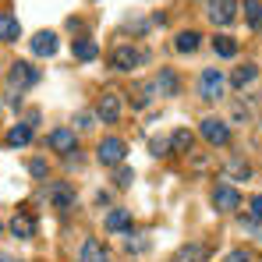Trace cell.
<instances>
[{
  "mask_svg": "<svg viewBox=\"0 0 262 262\" xmlns=\"http://www.w3.org/2000/svg\"><path fill=\"white\" fill-rule=\"evenodd\" d=\"M46 142H50V149H53V152H64V156L78 149V135H75V128H53Z\"/></svg>",
  "mask_w": 262,
  "mask_h": 262,
  "instance_id": "cell-10",
  "label": "cell"
},
{
  "mask_svg": "<svg viewBox=\"0 0 262 262\" xmlns=\"http://www.w3.org/2000/svg\"><path fill=\"white\" fill-rule=\"evenodd\" d=\"M29 46H32V53H36V57H53L60 43H57V32L43 29V32H36V36L29 39Z\"/></svg>",
  "mask_w": 262,
  "mask_h": 262,
  "instance_id": "cell-12",
  "label": "cell"
},
{
  "mask_svg": "<svg viewBox=\"0 0 262 262\" xmlns=\"http://www.w3.org/2000/svg\"><path fill=\"white\" fill-rule=\"evenodd\" d=\"M245 21L255 32H262V0H245Z\"/></svg>",
  "mask_w": 262,
  "mask_h": 262,
  "instance_id": "cell-23",
  "label": "cell"
},
{
  "mask_svg": "<svg viewBox=\"0 0 262 262\" xmlns=\"http://www.w3.org/2000/svg\"><path fill=\"white\" fill-rule=\"evenodd\" d=\"M25 124L36 131V124H39V110H29V117H25Z\"/></svg>",
  "mask_w": 262,
  "mask_h": 262,
  "instance_id": "cell-35",
  "label": "cell"
},
{
  "mask_svg": "<svg viewBox=\"0 0 262 262\" xmlns=\"http://www.w3.org/2000/svg\"><path fill=\"white\" fill-rule=\"evenodd\" d=\"M191 131L188 128H177L174 135H170V152H191Z\"/></svg>",
  "mask_w": 262,
  "mask_h": 262,
  "instance_id": "cell-22",
  "label": "cell"
},
{
  "mask_svg": "<svg viewBox=\"0 0 262 262\" xmlns=\"http://www.w3.org/2000/svg\"><path fill=\"white\" fill-rule=\"evenodd\" d=\"M223 92H227L223 71L220 68H202V75H199V96L206 103H216V99H223Z\"/></svg>",
  "mask_w": 262,
  "mask_h": 262,
  "instance_id": "cell-3",
  "label": "cell"
},
{
  "mask_svg": "<svg viewBox=\"0 0 262 262\" xmlns=\"http://www.w3.org/2000/svg\"><path fill=\"white\" fill-rule=\"evenodd\" d=\"M213 50H216V57L230 60V57H237V39L234 36H216L213 39Z\"/></svg>",
  "mask_w": 262,
  "mask_h": 262,
  "instance_id": "cell-21",
  "label": "cell"
},
{
  "mask_svg": "<svg viewBox=\"0 0 262 262\" xmlns=\"http://www.w3.org/2000/svg\"><path fill=\"white\" fill-rule=\"evenodd\" d=\"M29 142H32V128H29L25 121L11 124V131H7V145H29Z\"/></svg>",
  "mask_w": 262,
  "mask_h": 262,
  "instance_id": "cell-20",
  "label": "cell"
},
{
  "mask_svg": "<svg viewBox=\"0 0 262 262\" xmlns=\"http://www.w3.org/2000/svg\"><path fill=\"white\" fill-rule=\"evenodd\" d=\"M248 206H252V216H248V220H262V195H255Z\"/></svg>",
  "mask_w": 262,
  "mask_h": 262,
  "instance_id": "cell-33",
  "label": "cell"
},
{
  "mask_svg": "<svg viewBox=\"0 0 262 262\" xmlns=\"http://www.w3.org/2000/svg\"><path fill=\"white\" fill-rule=\"evenodd\" d=\"M124 156H128L124 138H103V142L96 145V160H99L103 167H121V163H124Z\"/></svg>",
  "mask_w": 262,
  "mask_h": 262,
  "instance_id": "cell-5",
  "label": "cell"
},
{
  "mask_svg": "<svg viewBox=\"0 0 262 262\" xmlns=\"http://www.w3.org/2000/svg\"><path fill=\"white\" fill-rule=\"evenodd\" d=\"M223 262H252V255H248L245 248H234V252H230V255H227Z\"/></svg>",
  "mask_w": 262,
  "mask_h": 262,
  "instance_id": "cell-31",
  "label": "cell"
},
{
  "mask_svg": "<svg viewBox=\"0 0 262 262\" xmlns=\"http://www.w3.org/2000/svg\"><path fill=\"white\" fill-rule=\"evenodd\" d=\"M103 223H106V230L121 234V230H128V227H131V209H121V206H117V209H110V213H106Z\"/></svg>",
  "mask_w": 262,
  "mask_h": 262,
  "instance_id": "cell-19",
  "label": "cell"
},
{
  "mask_svg": "<svg viewBox=\"0 0 262 262\" xmlns=\"http://www.w3.org/2000/svg\"><path fill=\"white\" fill-rule=\"evenodd\" d=\"M29 174L43 181V177H46V160H32V163H29Z\"/></svg>",
  "mask_w": 262,
  "mask_h": 262,
  "instance_id": "cell-29",
  "label": "cell"
},
{
  "mask_svg": "<svg viewBox=\"0 0 262 262\" xmlns=\"http://www.w3.org/2000/svg\"><path fill=\"white\" fill-rule=\"evenodd\" d=\"M255 78H259V64H241V68H234L230 85H234V89H245V85H252Z\"/></svg>",
  "mask_w": 262,
  "mask_h": 262,
  "instance_id": "cell-18",
  "label": "cell"
},
{
  "mask_svg": "<svg viewBox=\"0 0 262 262\" xmlns=\"http://www.w3.org/2000/svg\"><path fill=\"white\" fill-rule=\"evenodd\" d=\"M245 230H248V234H255V237L262 241V220H245Z\"/></svg>",
  "mask_w": 262,
  "mask_h": 262,
  "instance_id": "cell-32",
  "label": "cell"
},
{
  "mask_svg": "<svg viewBox=\"0 0 262 262\" xmlns=\"http://www.w3.org/2000/svg\"><path fill=\"white\" fill-rule=\"evenodd\" d=\"M152 89H156L160 96H177V92H181V78H177V71H174V68H160V75H156Z\"/></svg>",
  "mask_w": 262,
  "mask_h": 262,
  "instance_id": "cell-13",
  "label": "cell"
},
{
  "mask_svg": "<svg viewBox=\"0 0 262 262\" xmlns=\"http://www.w3.org/2000/svg\"><path fill=\"white\" fill-rule=\"evenodd\" d=\"M96 117L103 124H117L121 121V92H103L96 103Z\"/></svg>",
  "mask_w": 262,
  "mask_h": 262,
  "instance_id": "cell-8",
  "label": "cell"
},
{
  "mask_svg": "<svg viewBox=\"0 0 262 262\" xmlns=\"http://www.w3.org/2000/svg\"><path fill=\"white\" fill-rule=\"evenodd\" d=\"M227 174L234 177V181H248V177H252V167H248L245 160H230V163H227Z\"/></svg>",
  "mask_w": 262,
  "mask_h": 262,
  "instance_id": "cell-24",
  "label": "cell"
},
{
  "mask_svg": "<svg viewBox=\"0 0 262 262\" xmlns=\"http://www.w3.org/2000/svg\"><path fill=\"white\" fill-rule=\"evenodd\" d=\"M0 262H18V259H11V255H4V252H0Z\"/></svg>",
  "mask_w": 262,
  "mask_h": 262,
  "instance_id": "cell-36",
  "label": "cell"
},
{
  "mask_svg": "<svg viewBox=\"0 0 262 262\" xmlns=\"http://www.w3.org/2000/svg\"><path fill=\"white\" fill-rule=\"evenodd\" d=\"M213 206H216V213H234V209H241V191L230 188V184H216V188H213Z\"/></svg>",
  "mask_w": 262,
  "mask_h": 262,
  "instance_id": "cell-9",
  "label": "cell"
},
{
  "mask_svg": "<svg viewBox=\"0 0 262 262\" xmlns=\"http://www.w3.org/2000/svg\"><path fill=\"white\" fill-rule=\"evenodd\" d=\"M149 152L152 156H170V138H149Z\"/></svg>",
  "mask_w": 262,
  "mask_h": 262,
  "instance_id": "cell-28",
  "label": "cell"
},
{
  "mask_svg": "<svg viewBox=\"0 0 262 262\" xmlns=\"http://www.w3.org/2000/svg\"><path fill=\"white\" fill-rule=\"evenodd\" d=\"M131 181H135V170L121 163V167H117V174H114V184H117V188H131Z\"/></svg>",
  "mask_w": 262,
  "mask_h": 262,
  "instance_id": "cell-27",
  "label": "cell"
},
{
  "mask_svg": "<svg viewBox=\"0 0 262 262\" xmlns=\"http://www.w3.org/2000/svg\"><path fill=\"white\" fill-rule=\"evenodd\" d=\"M199 135H202L209 145H227V142H230V124L220 121V117H206V121L199 124Z\"/></svg>",
  "mask_w": 262,
  "mask_h": 262,
  "instance_id": "cell-7",
  "label": "cell"
},
{
  "mask_svg": "<svg viewBox=\"0 0 262 262\" xmlns=\"http://www.w3.org/2000/svg\"><path fill=\"white\" fill-rule=\"evenodd\" d=\"M39 68H32L29 60H14L11 64V71H7V92L11 96H21L25 89H32V85H39Z\"/></svg>",
  "mask_w": 262,
  "mask_h": 262,
  "instance_id": "cell-2",
  "label": "cell"
},
{
  "mask_svg": "<svg viewBox=\"0 0 262 262\" xmlns=\"http://www.w3.org/2000/svg\"><path fill=\"white\" fill-rule=\"evenodd\" d=\"M11 234H14L18 241L36 237V216H32L29 209H18V213H14V220H11Z\"/></svg>",
  "mask_w": 262,
  "mask_h": 262,
  "instance_id": "cell-11",
  "label": "cell"
},
{
  "mask_svg": "<svg viewBox=\"0 0 262 262\" xmlns=\"http://www.w3.org/2000/svg\"><path fill=\"white\" fill-rule=\"evenodd\" d=\"M152 92H156V89H152V82L138 89V92H135V110H145V106L152 103Z\"/></svg>",
  "mask_w": 262,
  "mask_h": 262,
  "instance_id": "cell-26",
  "label": "cell"
},
{
  "mask_svg": "<svg viewBox=\"0 0 262 262\" xmlns=\"http://www.w3.org/2000/svg\"><path fill=\"white\" fill-rule=\"evenodd\" d=\"M206 18L213 25H230L237 18V0H206Z\"/></svg>",
  "mask_w": 262,
  "mask_h": 262,
  "instance_id": "cell-6",
  "label": "cell"
},
{
  "mask_svg": "<svg viewBox=\"0 0 262 262\" xmlns=\"http://www.w3.org/2000/svg\"><path fill=\"white\" fill-rule=\"evenodd\" d=\"M75 124H78V128H92V114H78Z\"/></svg>",
  "mask_w": 262,
  "mask_h": 262,
  "instance_id": "cell-34",
  "label": "cell"
},
{
  "mask_svg": "<svg viewBox=\"0 0 262 262\" xmlns=\"http://www.w3.org/2000/svg\"><path fill=\"white\" fill-rule=\"evenodd\" d=\"M124 248H128L131 255H142V252H145V248H149V241H145V237H138V241H128V245H124Z\"/></svg>",
  "mask_w": 262,
  "mask_h": 262,
  "instance_id": "cell-30",
  "label": "cell"
},
{
  "mask_svg": "<svg viewBox=\"0 0 262 262\" xmlns=\"http://www.w3.org/2000/svg\"><path fill=\"white\" fill-rule=\"evenodd\" d=\"M142 64H149V50L138 43H121L110 50V68L114 71H135V68H142Z\"/></svg>",
  "mask_w": 262,
  "mask_h": 262,
  "instance_id": "cell-1",
  "label": "cell"
},
{
  "mask_svg": "<svg viewBox=\"0 0 262 262\" xmlns=\"http://www.w3.org/2000/svg\"><path fill=\"white\" fill-rule=\"evenodd\" d=\"M202 255H206V248H202V245H191V248H181L174 262H199Z\"/></svg>",
  "mask_w": 262,
  "mask_h": 262,
  "instance_id": "cell-25",
  "label": "cell"
},
{
  "mask_svg": "<svg viewBox=\"0 0 262 262\" xmlns=\"http://www.w3.org/2000/svg\"><path fill=\"white\" fill-rule=\"evenodd\" d=\"M21 39V21L14 14H0V43H18Z\"/></svg>",
  "mask_w": 262,
  "mask_h": 262,
  "instance_id": "cell-16",
  "label": "cell"
},
{
  "mask_svg": "<svg viewBox=\"0 0 262 262\" xmlns=\"http://www.w3.org/2000/svg\"><path fill=\"white\" fill-rule=\"evenodd\" d=\"M78 262H110V255H106V248L96 237H85L82 248H78Z\"/></svg>",
  "mask_w": 262,
  "mask_h": 262,
  "instance_id": "cell-15",
  "label": "cell"
},
{
  "mask_svg": "<svg viewBox=\"0 0 262 262\" xmlns=\"http://www.w3.org/2000/svg\"><path fill=\"white\" fill-rule=\"evenodd\" d=\"M46 202L57 209V213H71L75 209V188L68 181H50L46 184Z\"/></svg>",
  "mask_w": 262,
  "mask_h": 262,
  "instance_id": "cell-4",
  "label": "cell"
},
{
  "mask_svg": "<svg viewBox=\"0 0 262 262\" xmlns=\"http://www.w3.org/2000/svg\"><path fill=\"white\" fill-rule=\"evenodd\" d=\"M71 53H75V60H96L99 57V43L92 39V36H78V39H71Z\"/></svg>",
  "mask_w": 262,
  "mask_h": 262,
  "instance_id": "cell-14",
  "label": "cell"
},
{
  "mask_svg": "<svg viewBox=\"0 0 262 262\" xmlns=\"http://www.w3.org/2000/svg\"><path fill=\"white\" fill-rule=\"evenodd\" d=\"M199 43H202V32H195V29H184V32H177L174 50H177V53H195V50H199Z\"/></svg>",
  "mask_w": 262,
  "mask_h": 262,
  "instance_id": "cell-17",
  "label": "cell"
}]
</instances>
